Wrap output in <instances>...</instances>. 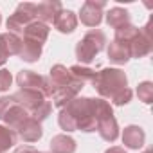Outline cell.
Returning a JSON list of instances; mask_svg holds the SVG:
<instances>
[{
  "label": "cell",
  "instance_id": "obj_24",
  "mask_svg": "<svg viewBox=\"0 0 153 153\" xmlns=\"http://www.w3.org/2000/svg\"><path fill=\"white\" fill-rule=\"evenodd\" d=\"M137 96L144 105H151L153 103V83L151 81H142L137 87Z\"/></svg>",
  "mask_w": 153,
  "mask_h": 153
},
{
  "label": "cell",
  "instance_id": "obj_19",
  "mask_svg": "<svg viewBox=\"0 0 153 153\" xmlns=\"http://www.w3.org/2000/svg\"><path fill=\"white\" fill-rule=\"evenodd\" d=\"M106 24H108L112 29L117 31L119 27L131 24V22H130V13H128L126 9H123V7H112V9L106 13Z\"/></svg>",
  "mask_w": 153,
  "mask_h": 153
},
{
  "label": "cell",
  "instance_id": "obj_27",
  "mask_svg": "<svg viewBox=\"0 0 153 153\" xmlns=\"http://www.w3.org/2000/svg\"><path fill=\"white\" fill-rule=\"evenodd\" d=\"M9 58V52H7V47H6V42H4V33H0V67H2Z\"/></svg>",
  "mask_w": 153,
  "mask_h": 153
},
{
  "label": "cell",
  "instance_id": "obj_1",
  "mask_svg": "<svg viewBox=\"0 0 153 153\" xmlns=\"http://www.w3.org/2000/svg\"><path fill=\"white\" fill-rule=\"evenodd\" d=\"M59 128L65 131H96L97 119H96V106L94 97H74L67 103L58 115Z\"/></svg>",
  "mask_w": 153,
  "mask_h": 153
},
{
  "label": "cell",
  "instance_id": "obj_13",
  "mask_svg": "<svg viewBox=\"0 0 153 153\" xmlns=\"http://www.w3.org/2000/svg\"><path fill=\"white\" fill-rule=\"evenodd\" d=\"M146 142V133L140 126L130 124L123 130V144L130 149H140Z\"/></svg>",
  "mask_w": 153,
  "mask_h": 153
},
{
  "label": "cell",
  "instance_id": "obj_5",
  "mask_svg": "<svg viewBox=\"0 0 153 153\" xmlns=\"http://www.w3.org/2000/svg\"><path fill=\"white\" fill-rule=\"evenodd\" d=\"M106 45V36L99 29L88 31L76 45V58H78L79 65H88L96 59V56L105 49Z\"/></svg>",
  "mask_w": 153,
  "mask_h": 153
},
{
  "label": "cell",
  "instance_id": "obj_23",
  "mask_svg": "<svg viewBox=\"0 0 153 153\" xmlns=\"http://www.w3.org/2000/svg\"><path fill=\"white\" fill-rule=\"evenodd\" d=\"M4 42H6L9 56H18L20 54V51H22V38L20 36L11 34V33H4Z\"/></svg>",
  "mask_w": 153,
  "mask_h": 153
},
{
  "label": "cell",
  "instance_id": "obj_21",
  "mask_svg": "<svg viewBox=\"0 0 153 153\" xmlns=\"http://www.w3.org/2000/svg\"><path fill=\"white\" fill-rule=\"evenodd\" d=\"M16 140H18V137L13 130L0 124V153H6L7 149H11L16 144Z\"/></svg>",
  "mask_w": 153,
  "mask_h": 153
},
{
  "label": "cell",
  "instance_id": "obj_9",
  "mask_svg": "<svg viewBox=\"0 0 153 153\" xmlns=\"http://www.w3.org/2000/svg\"><path fill=\"white\" fill-rule=\"evenodd\" d=\"M49 25H45V24H42V22H38V20H34V22H31L25 29H24V33H22V43H31V45H40V47H43V43L47 42V38H49Z\"/></svg>",
  "mask_w": 153,
  "mask_h": 153
},
{
  "label": "cell",
  "instance_id": "obj_18",
  "mask_svg": "<svg viewBox=\"0 0 153 153\" xmlns=\"http://www.w3.org/2000/svg\"><path fill=\"white\" fill-rule=\"evenodd\" d=\"M49 79L52 81L54 88L58 90V88L65 87L67 83H70L72 76H70V72H68V68H67L65 65L58 63V65H52V67H51V70H49ZM56 90H54V92H56Z\"/></svg>",
  "mask_w": 153,
  "mask_h": 153
},
{
  "label": "cell",
  "instance_id": "obj_3",
  "mask_svg": "<svg viewBox=\"0 0 153 153\" xmlns=\"http://www.w3.org/2000/svg\"><path fill=\"white\" fill-rule=\"evenodd\" d=\"M15 103H18L24 110L29 112V115L33 119H36L38 123L45 121L51 112H52V103L47 101V97L38 92V90H27V88H20L18 92L13 94Z\"/></svg>",
  "mask_w": 153,
  "mask_h": 153
},
{
  "label": "cell",
  "instance_id": "obj_4",
  "mask_svg": "<svg viewBox=\"0 0 153 153\" xmlns=\"http://www.w3.org/2000/svg\"><path fill=\"white\" fill-rule=\"evenodd\" d=\"M94 106H96V119H97V126L96 131L99 133V137L106 142H115L119 137V124L117 119L114 115L112 105L106 99L96 97L94 99Z\"/></svg>",
  "mask_w": 153,
  "mask_h": 153
},
{
  "label": "cell",
  "instance_id": "obj_26",
  "mask_svg": "<svg viewBox=\"0 0 153 153\" xmlns=\"http://www.w3.org/2000/svg\"><path fill=\"white\" fill-rule=\"evenodd\" d=\"M11 83H13V76H11V72L6 70V68H0V92L9 90Z\"/></svg>",
  "mask_w": 153,
  "mask_h": 153
},
{
  "label": "cell",
  "instance_id": "obj_25",
  "mask_svg": "<svg viewBox=\"0 0 153 153\" xmlns=\"http://www.w3.org/2000/svg\"><path fill=\"white\" fill-rule=\"evenodd\" d=\"M131 97H133V92L130 90V88H124L123 92H119L110 103L112 105H115V106H124V105H128L130 101H131Z\"/></svg>",
  "mask_w": 153,
  "mask_h": 153
},
{
  "label": "cell",
  "instance_id": "obj_28",
  "mask_svg": "<svg viewBox=\"0 0 153 153\" xmlns=\"http://www.w3.org/2000/svg\"><path fill=\"white\" fill-rule=\"evenodd\" d=\"M13 153H38V149L33 146H16Z\"/></svg>",
  "mask_w": 153,
  "mask_h": 153
},
{
  "label": "cell",
  "instance_id": "obj_2",
  "mask_svg": "<svg viewBox=\"0 0 153 153\" xmlns=\"http://www.w3.org/2000/svg\"><path fill=\"white\" fill-rule=\"evenodd\" d=\"M92 85L97 90V94L101 96V99L112 101L119 92L128 88V78H126L124 70L110 67V68H101L99 72H96Z\"/></svg>",
  "mask_w": 153,
  "mask_h": 153
},
{
  "label": "cell",
  "instance_id": "obj_7",
  "mask_svg": "<svg viewBox=\"0 0 153 153\" xmlns=\"http://www.w3.org/2000/svg\"><path fill=\"white\" fill-rule=\"evenodd\" d=\"M105 7H106V2H103V0H87L79 11L81 24L87 27H97L103 22Z\"/></svg>",
  "mask_w": 153,
  "mask_h": 153
},
{
  "label": "cell",
  "instance_id": "obj_31",
  "mask_svg": "<svg viewBox=\"0 0 153 153\" xmlns=\"http://www.w3.org/2000/svg\"><path fill=\"white\" fill-rule=\"evenodd\" d=\"M38 153H51V151H38Z\"/></svg>",
  "mask_w": 153,
  "mask_h": 153
},
{
  "label": "cell",
  "instance_id": "obj_20",
  "mask_svg": "<svg viewBox=\"0 0 153 153\" xmlns=\"http://www.w3.org/2000/svg\"><path fill=\"white\" fill-rule=\"evenodd\" d=\"M68 72H70V76L74 79H78V81H81L83 85L85 83H92L94 81V78H96V70H92L90 67H85V65H72L70 68H68Z\"/></svg>",
  "mask_w": 153,
  "mask_h": 153
},
{
  "label": "cell",
  "instance_id": "obj_12",
  "mask_svg": "<svg viewBox=\"0 0 153 153\" xmlns=\"http://www.w3.org/2000/svg\"><path fill=\"white\" fill-rule=\"evenodd\" d=\"M16 83L20 88H27V90H38L43 94L45 90V76H40L33 70H20L16 76Z\"/></svg>",
  "mask_w": 153,
  "mask_h": 153
},
{
  "label": "cell",
  "instance_id": "obj_15",
  "mask_svg": "<svg viewBox=\"0 0 153 153\" xmlns=\"http://www.w3.org/2000/svg\"><path fill=\"white\" fill-rule=\"evenodd\" d=\"M54 29L59 31L61 34H70L76 31V27H78V16H76V13L68 11V9H63L52 22Z\"/></svg>",
  "mask_w": 153,
  "mask_h": 153
},
{
  "label": "cell",
  "instance_id": "obj_17",
  "mask_svg": "<svg viewBox=\"0 0 153 153\" xmlns=\"http://www.w3.org/2000/svg\"><path fill=\"white\" fill-rule=\"evenodd\" d=\"M49 146H51V153H76V148H78L76 140L67 133L54 135Z\"/></svg>",
  "mask_w": 153,
  "mask_h": 153
},
{
  "label": "cell",
  "instance_id": "obj_14",
  "mask_svg": "<svg viewBox=\"0 0 153 153\" xmlns=\"http://www.w3.org/2000/svg\"><path fill=\"white\" fill-rule=\"evenodd\" d=\"M42 135H43L42 123H38V121L33 119V117H29V119L22 124V128L16 131V137H20L24 142H36V140L42 139Z\"/></svg>",
  "mask_w": 153,
  "mask_h": 153
},
{
  "label": "cell",
  "instance_id": "obj_22",
  "mask_svg": "<svg viewBox=\"0 0 153 153\" xmlns=\"http://www.w3.org/2000/svg\"><path fill=\"white\" fill-rule=\"evenodd\" d=\"M137 34H139V27H135L133 24H128V25H123V27H119V29L115 31L114 40H117V42H121V43L128 45V43H130Z\"/></svg>",
  "mask_w": 153,
  "mask_h": 153
},
{
  "label": "cell",
  "instance_id": "obj_32",
  "mask_svg": "<svg viewBox=\"0 0 153 153\" xmlns=\"http://www.w3.org/2000/svg\"><path fill=\"white\" fill-rule=\"evenodd\" d=\"M0 24H2V15H0Z\"/></svg>",
  "mask_w": 153,
  "mask_h": 153
},
{
  "label": "cell",
  "instance_id": "obj_29",
  "mask_svg": "<svg viewBox=\"0 0 153 153\" xmlns=\"http://www.w3.org/2000/svg\"><path fill=\"white\" fill-rule=\"evenodd\" d=\"M105 153H126V151H124V148H121V146H112V148H108Z\"/></svg>",
  "mask_w": 153,
  "mask_h": 153
},
{
  "label": "cell",
  "instance_id": "obj_10",
  "mask_svg": "<svg viewBox=\"0 0 153 153\" xmlns=\"http://www.w3.org/2000/svg\"><path fill=\"white\" fill-rule=\"evenodd\" d=\"M85 85L81 83V81H78V79H70V83H67L65 87H61V88H58L56 92H54V96H52V103H54V106H58V108H63L67 103H70L74 97H78L79 96V92H81V88H83Z\"/></svg>",
  "mask_w": 153,
  "mask_h": 153
},
{
  "label": "cell",
  "instance_id": "obj_30",
  "mask_svg": "<svg viewBox=\"0 0 153 153\" xmlns=\"http://www.w3.org/2000/svg\"><path fill=\"white\" fill-rule=\"evenodd\" d=\"M142 153H153V151H151V149H146V151H142Z\"/></svg>",
  "mask_w": 153,
  "mask_h": 153
},
{
  "label": "cell",
  "instance_id": "obj_6",
  "mask_svg": "<svg viewBox=\"0 0 153 153\" xmlns=\"http://www.w3.org/2000/svg\"><path fill=\"white\" fill-rule=\"evenodd\" d=\"M36 20V4H31V2H24V4H18V7L15 9V13L7 18L6 25H7V33L11 34H16V36H22L24 29Z\"/></svg>",
  "mask_w": 153,
  "mask_h": 153
},
{
  "label": "cell",
  "instance_id": "obj_8",
  "mask_svg": "<svg viewBox=\"0 0 153 153\" xmlns=\"http://www.w3.org/2000/svg\"><path fill=\"white\" fill-rule=\"evenodd\" d=\"M13 97V96H11ZM31 115H29V112L27 110H24L18 103H15V99H13V103L9 105V108L2 114V117H0V121H4V126H7L9 130H13L15 133L22 128V124L29 119Z\"/></svg>",
  "mask_w": 153,
  "mask_h": 153
},
{
  "label": "cell",
  "instance_id": "obj_16",
  "mask_svg": "<svg viewBox=\"0 0 153 153\" xmlns=\"http://www.w3.org/2000/svg\"><path fill=\"white\" fill-rule=\"evenodd\" d=\"M106 52H108L110 61L115 63V65H126V63L131 59L128 45H124V43H121V42H117V40H112V42H110Z\"/></svg>",
  "mask_w": 153,
  "mask_h": 153
},
{
  "label": "cell",
  "instance_id": "obj_11",
  "mask_svg": "<svg viewBox=\"0 0 153 153\" xmlns=\"http://www.w3.org/2000/svg\"><path fill=\"white\" fill-rule=\"evenodd\" d=\"M63 11L61 2H56V0H45V2L36 4V20L49 25L54 22V18Z\"/></svg>",
  "mask_w": 153,
  "mask_h": 153
}]
</instances>
